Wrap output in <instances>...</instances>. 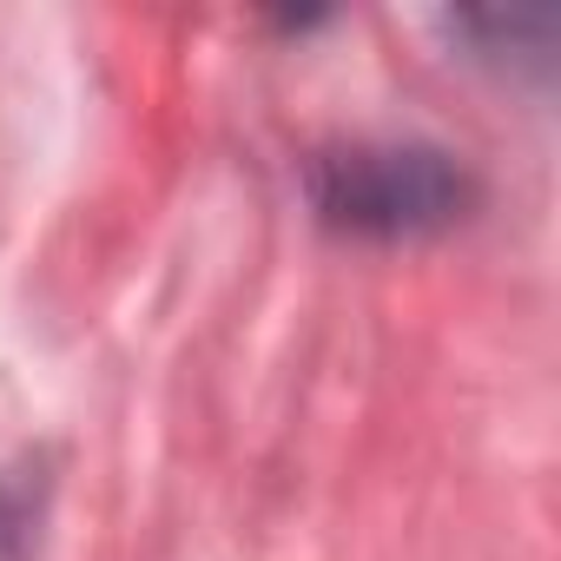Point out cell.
<instances>
[{
    "label": "cell",
    "instance_id": "cell-1",
    "mask_svg": "<svg viewBox=\"0 0 561 561\" xmlns=\"http://www.w3.org/2000/svg\"><path fill=\"white\" fill-rule=\"evenodd\" d=\"M311 205L331 231L344 238H370V244H416V238H443L456 231L476 205L482 185L476 172L423 139H351V146H324L305 165Z\"/></svg>",
    "mask_w": 561,
    "mask_h": 561
},
{
    "label": "cell",
    "instance_id": "cell-2",
    "mask_svg": "<svg viewBox=\"0 0 561 561\" xmlns=\"http://www.w3.org/2000/svg\"><path fill=\"white\" fill-rule=\"evenodd\" d=\"M27 528H34V502L21 482H0V561L27 554Z\"/></svg>",
    "mask_w": 561,
    "mask_h": 561
}]
</instances>
